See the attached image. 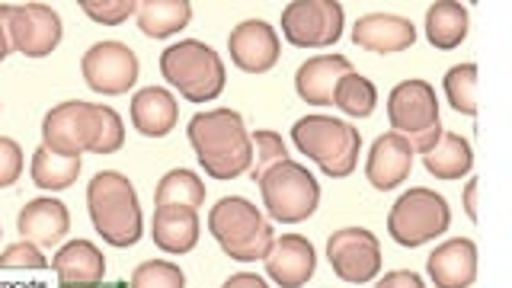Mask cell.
<instances>
[{
    "label": "cell",
    "instance_id": "cell-30",
    "mask_svg": "<svg viewBox=\"0 0 512 288\" xmlns=\"http://www.w3.org/2000/svg\"><path fill=\"white\" fill-rule=\"evenodd\" d=\"M442 87L448 103H452L455 112L461 116H474L477 112V64H455L448 68V74L442 77Z\"/></svg>",
    "mask_w": 512,
    "mask_h": 288
},
{
    "label": "cell",
    "instance_id": "cell-37",
    "mask_svg": "<svg viewBox=\"0 0 512 288\" xmlns=\"http://www.w3.org/2000/svg\"><path fill=\"white\" fill-rule=\"evenodd\" d=\"M221 288H269L263 276H256V272H237Z\"/></svg>",
    "mask_w": 512,
    "mask_h": 288
},
{
    "label": "cell",
    "instance_id": "cell-28",
    "mask_svg": "<svg viewBox=\"0 0 512 288\" xmlns=\"http://www.w3.org/2000/svg\"><path fill=\"white\" fill-rule=\"evenodd\" d=\"M333 106L343 109L352 119H368L378 109V90L359 71H349L340 77V84L333 90Z\"/></svg>",
    "mask_w": 512,
    "mask_h": 288
},
{
    "label": "cell",
    "instance_id": "cell-4",
    "mask_svg": "<svg viewBox=\"0 0 512 288\" xmlns=\"http://www.w3.org/2000/svg\"><path fill=\"white\" fill-rule=\"evenodd\" d=\"M295 148L314 160L333 180L352 176L359 167V151H362V135L356 125H349L343 119L324 116V112H311L295 122L292 128Z\"/></svg>",
    "mask_w": 512,
    "mask_h": 288
},
{
    "label": "cell",
    "instance_id": "cell-32",
    "mask_svg": "<svg viewBox=\"0 0 512 288\" xmlns=\"http://www.w3.org/2000/svg\"><path fill=\"white\" fill-rule=\"evenodd\" d=\"M128 288H186V272L167 260H144L132 269Z\"/></svg>",
    "mask_w": 512,
    "mask_h": 288
},
{
    "label": "cell",
    "instance_id": "cell-41",
    "mask_svg": "<svg viewBox=\"0 0 512 288\" xmlns=\"http://www.w3.org/2000/svg\"><path fill=\"white\" fill-rule=\"evenodd\" d=\"M61 288H64V285H61Z\"/></svg>",
    "mask_w": 512,
    "mask_h": 288
},
{
    "label": "cell",
    "instance_id": "cell-17",
    "mask_svg": "<svg viewBox=\"0 0 512 288\" xmlns=\"http://www.w3.org/2000/svg\"><path fill=\"white\" fill-rule=\"evenodd\" d=\"M413 148L404 135L388 132V135H378L372 151H368L365 160V180L372 183L378 192H388L407 183V176L413 170Z\"/></svg>",
    "mask_w": 512,
    "mask_h": 288
},
{
    "label": "cell",
    "instance_id": "cell-20",
    "mask_svg": "<svg viewBox=\"0 0 512 288\" xmlns=\"http://www.w3.org/2000/svg\"><path fill=\"white\" fill-rule=\"evenodd\" d=\"M16 228H20V237L29 240V244H36L39 250H52L68 237L71 212L58 199H32L16 215Z\"/></svg>",
    "mask_w": 512,
    "mask_h": 288
},
{
    "label": "cell",
    "instance_id": "cell-6",
    "mask_svg": "<svg viewBox=\"0 0 512 288\" xmlns=\"http://www.w3.org/2000/svg\"><path fill=\"white\" fill-rule=\"evenodd\" d=\"M160 74L189 103L215 100L224 90V80H228V71H224V61L218 58V52L199 39H183L164 48Z\"/></svg>",
    "mask_w": 512,
    "mask_h": 288
},
{
    "label": "cell",
    "instance_id": "cell-38",
    "mask_svg": "<svg viewBox=\"0 0 512 288\" xmlns=\"http://www.w3.org/2000/svg\"><path fill=\"white\" fill-rule=\"evenodd\" d=\"M477 186H480V180H471L464 186V212H468L471 221H477Z\"/></svg>",
    "mask_w": 512,
    "mask_h": 288
},
{
    "label": "cell",
    "instance_id": "cell-15",
    "mask_svg": "<svg viewBox=\"0 0 512 288\" xmlns=\"http://www.w3.org/2000/svg\"><path fill=\"white\" fill-rule=\"evenodd\" d=\"M317 269V250L308 237L301 234H282L272 240L266 253V272L279 288H304L314 279Z\"/></svg>",
    "mask_w": 512,
    "mask_h": 288
},
{
    "label": "cell",
    "instance_id": "cell-26",
    "mask_svg": "<svg viewBox=\"0 0 512 288\" xmlns=\"http://www.w3.org/2000/svg\"><path fill=\"white\" fill-rule=\"evenodd\" d=\"M135 20L148 39H170L189 26L192 4L189 0H138Z\"/></svg>",
    "mask_w": 512,
    "mask_h": 288
},
{
    "label": "cell",
    "instance_id": "cell-1",
    "mask_svg": "<svg viewBox=\"0 0 512 288\" xmlns=\"http://www.w3.org/2000/svg\"><path fill=\"white\" fill-rule=\"evenodd\" d=\"M125 144V122L112 106L68 100L45 112L42 148L80 157V154H116Z\"/></svg>",
    "mask_w": 512,
    "mask_h": 288
},
{
    "label": "cell",
    "instance_id": "cell-36",
    "mask_svg": "<svg viewBox=\"0 0 512 288\" xmlns=\"http://www.w3.org/2000/svg\"><path fill=\"white\" fill-rule=\"evenodd\" d=\"M375 288H426V282L416 276L413 269H394V272H388Z\"/></svg>",
    "mask_w": 512,
    "mask_h": 288
},
{
    "label": "cell",
    "instance_id": "cell-13",
    "mask_svg": "<svg viewBox=\"0 0 512 288\" xmlns=\"http://www.w3.org/2000/svg\"><path fill=\"white\" fill-rule=\"evenodd\" d=\"M388 122L407 141L442 125L436 87L426 80H400L388 93Z\"/></svg>",
    "mask_w": 512,
    "mask_h": 288
},
{
    "label": "cell",
    "instance_id": "cell-12",
    "mask_svg": "<svg viewBox=\"0 0 512 288\" xmlns=\"http://www.w3.org/2000/svg\"><path fill=\"white\" fill-rule=\"evenodd\" d=\"M327 260L336 279L368 285L381 272V240L368 228H340L327 237Z\"/></svg>",
    "mask_w": 512,
    "mask_h": 288
},
{
    "label": "cell",
    "instance_id": "cell-16",
    "mask_svg": "<svg viewBox=\"0 0 512 288\" xmlns=\"http://www.w3.org/2000/svg\"><path fill=\"white\" fill-rule=\"evenodd\" d=\"M352 42L372 55H400L413 48L416 26L400 13H365L352 26Z\"/></svg>",
    "mask_w": 512,
    "mask_h": 288
},
{
    "label": "cell",
    "instance_id": "cell-23",
    "mask_svg": "<svg viewBox=\"0 0 512 288\" xmlns=\"http://www.w3.org/2000/svg\"><path fill=\"white\" fill-rule=\"evenodd\" d=\"M199 208H186V205H160L154 208V221H151V237L154 244L164 253H189L199 244Z\"/></svg>",
    "mask_w": 512,
    "mask_h": 288
},
{
    "label": "cell",
    "instance_id": "cell-24",
    "mask_svg": "<svg viewBox=\"0 0 512 288\" xmlns=\"http://www.w3.org/2000/svg\"><path fill=\"white\" fill-rule=\"evenodd\" d=\"M423 167L429 176H436L442 183H452L468 176L474 170V148L471 141L458 132H442L439 144L429 154H423Z\"/></svg>",
    "mask_w": 512,
    "mask_h": 288
},
{
    "label": "cell",
    "instance_id": "cell-2",
    "mask_svg": "<svg viewBox=\"0 0 512 288\" xmlns=\"http://www.w3.org/2000/svg\"><path fill=\"white\" fill-rule=\"evenodd\" d=\"M189 144L212 180H237L253 164V144L237 109H205L189 119Z\"/></svg>",
    "mask_w": 512,
    "mask_h": 288
},
{
    "label": "cell",
    "instance_id": "cell-18",
    "mask_svg": "<svg viewBox=\"0 0 512 288\" xmlns=\"http://www.w3.org/2000/svg\"><path fill=\"white\" fill-rule=\"evenodd\" d=\"M52 269L64 288H100L106 279V256L90 240L74 237L58 247L52 256Z\"/></svg>",
    "mask_w": 512,
    "mask_h": 288
},
{
    "label": "cell",
    "instance_id": "cell-11",
    "mask_svg": "<svg viewBox=\"0 0 512 288\" xmlns=\"http://www.w3.org/2000/svg\"><path fill=\"white\" fill-rule=\"evenodd\" d=\"M80 74L87 87L103 96H122L138 84L141 64L125 42H96L80 58Z\"/></svg>",
    "mask_w": 512,
    "mask_h": 288
},
{
    "label": "cell",
    "instance_id": "cell-7",
    "mask_svg": "<svg viewBox=\"0 0 512 288\" xmlns=\"http://www.w3.org/2000/svg\"><path fill=\"white\" fill-rule=\"evenodd\" d=\"M448 224H452V208H448V199L442 192L413 186L391 205L388 234L394 244L413 250L442 237L448 231Z\"/></svg>",
    "mask_w": 512,
    "mask_h": 288
},
{
    "label": "cell",
    "instance_id": "cell-33",
    "mask_svg": "<svg viewBox=\"0 0 512 288\" xmlns=\"http://www.w3.org/2000/svg\"><path fill=\"white\" fill-rule=\"evenodd\" d=\"M93 23L100 26H119L128 16L138 13V0H80L77 4Z\"/></svg>",
    "mask_w": 512,
    "mask_h": 288
},
{
    "label": "cell",
    "instance_id": "cell-8",
    "mask_svg": "<svg viewBox=\"0 0 512 288\" xmlns=\"http://www.w3.org/2000/svg\"><path fill=\"white\" fill-rule=\"evenodd\" d=\"M256 186H260L263 208L269 212V218L282 224L308 221L320 205L317 176L304 164H298V160H285V164L272 167Z\"/></svg>",
    "mask_w": 512,
    "mask_h": 288
},
{
    "label": "cell",
    "instance_id": "cell-19",
    "mask_svg": "<svg viewBox=\"0 0 512 288\" xmlns=\"http://www.w3.org/2000/svg\"><path fill=\"white\" fill-rule=\"evenodd\" d=\"M426 272L436 288H471L477 279V244L471 237H452L429 253Z\"/></svg>",
    "mask_w": 512,
    "mask_h": 288
},
{
    "label": "cell",
    "instance_id": "cell-14",
    "mask_svg": "<svg viewBox=\"0 0 512 288\" xmlns=\"http://www.w3.org/2000/svg\"><path fill=\"white\" fill-rule=\"evenodd\" d=\"M228 52L234 68H240L244 74H266L282 58V39L266 20H244L231 29Z\"/></svg>",
    "mask_w": 512,
    "mask_h": 288
},
{
    "label": "cell",
    "instance_id": "cell-34",
    "mask_svg": "<svg viewBox=\"0 0 512 288\" xmlns=\"http://www.w3.org/2000/svg\"><path fill=\"white\" fill-rule=\"evenodd\" d=\"M45 253L29 244V240H16L4 253H0V269H45Z\"/></svg>",
    "mask_w": 512,
    "mask_h": 288
},
{
    "label": "cell",
    "instance_id": "cell-9",
    "mask_svg": "<svg viewBox=\"0 0 512 288\" xmlns=\"http://www.w3.org/2000/svg\"><path fill=\"white\" fill-rule=\"evenodd\" d=\"M0 20L7 26L10 48L26 58H48L64 36L61 16L48 4H0Z\"/></svg>",
    "mask_w": 512,
    "mask_h": 288
},
{
    "label": "cell",
    "instance_id": "cell-25",
    "mask_svg": "<svg viewBox=\"0 0 512 288\" xmlns=\"http://www.w3.org/2000/svg\"><path fill=\"white\" fill-rule=\"evenodd\" d=\"M468 26L471 16L464 4H455V0H436L426 10V39L432 48L439 52H452L464 39H468Z\"/></svg>",
    "mask_w": 512,
    "mask_h": 288
},
{
    "label": "cell",
    "instance_id": "cell-29",
    "mask_svg": "<svg viewBox=\"0 0 512 288\" xmlns=\"http://www.w3.org/2000/svg\"><path fill=\"white\" fill-rule=\"evenodd\" d=\"M205 202V183L199 180V173L192 170H170L160 176V183L154 189V205H186V208H202Z\"/></svg>",
    "mask_w": 512,
    "mask_h": 288
},
{
    "label": "cell",
    "instance_id": "cell-10",
    "mask_svg": "<svg viewBox=\"0 0 512 288\" xmlns=\"http://www.w3.org/2000/svg\"><path fill=\"white\" fill-rule=\"evenodd\" d=\"M346 10L336 0H295L282 10V39L295 48H327L343 39Z\"/></svg>",
    "mask_w": 512,
    "mask_h": 288
},
{
    "label": "cell",
    "instance_id": "cell-3",
    "mask_svg": "<svg viewBox=\"0 0 512 288\" xmlns=\"http://www.w3.org/2000/svg\"><path fill=\"white\" fill-rule=\"evenodd\" d=\"M87 208L96 234L112 247H135L144 231L138 189L119 170L96 173L87 186Z\"/></svg>",
    "mask_w": 512,
    "mask_h": 288
},
{
    "label": "cell",
    "instance_id": "cell-22",
    "mask_svg": "<svg viewBox=\"0 0 512 288\" xmlns=\"http://www.w3.org/2000/svg\"><path fill=\"white\" fill-rule=\"evenodd\" d=\"M128 116H132L138 135L167 138L180 122V109H176V96L167 87H144L132 96Z\"/></svg>",
    "mask_w": 512,
    "mask_h": 288
},
{
    "label": "cell",
    "instance_id": "cell-39",
    "mask_svg": "<svg viewBox=\"0 0 512 288\" xmlns=\"http://www.w3.org/2000/svg\"><path fill=\"white\" fill-rule=\"evenodd\" d=\"M10 55V36H7V26L4 20H0V64H4V58Z\"/></svg>",
    "mask_w": 512,
    "mask_h": 288
},
{
    "label": "cell",
    "instance_id": "cell-31",
    "mask_svg": "<svg viewBox=\"0 0 512 288\" xmlns=\"http://www.w3.org/2000/svg\"><path fill=\"white\" fill-rule=\"evenodd\" d=\"M250 144H253V164H250L247 173H250L253 183H260L272 167H279V164H285V160H288V148H285L282 135L269 132V128H260V132H253L250 135Z\"/></svg>",
    "mask_w": 512,
    "mask_h": 288
},
{
    "label": "cell",
    "instance_id": "cell-5",
    "mask_svg": "<svg viewBox=\"0 0 512 288\" xmlns=\"http://www.w3.org/2000/svg\"><path fill=\"white\" fill-rule=\"evenodd\" d=\"M208 234L218 240V247L234 263H260L272 247V224L266 215L244 196H228L215 202L208 212Z\"/></svg>",
    "mask_w": 512,
    "mask_h": 288
},
{
    "label": "cell",
    "instance_id": "cell-21",
    "mask_svg": "<svg viewBox=\"0 0 512 288\" xmlns=\"http://www.w3.org/2000/svg\"><path fill=\"white\" fill-rule=\"evenodd\" d=\"M352 71V61L346 55H317L308 58L295 71V93L301 96L308 106H333V90L340 84V77Z\"/></svg>",
    "mask_w": 512,
    "mask_h": 288
},
{
    "label": "cell",
    "instance_id": "cell-27",
    "mask_svg": "<svg viewBox=\"0 0 512 288\" xmlns=\"http://www.w3.org/2000/svg\"><path fill=\"white\" fill-rule=\"evenodd\" d=\"M29 176L32 183L45 192H61L77 183L80 176V157H64V154H55L48 148H39L32 154V164H29Z\"/></svg>",
    "mask_w": 512,
    "mask_h": 288
},
{
    "label": "cell",
    "instance_id": "cell-40",
    "mask_svg": "<svg viewBox=\"0 0 512 288\" xmlns=\"http://www.w3.org/2000/svg\"><path fill=\"white\" fill-rule=\"evenodd\" d=\"M0 237H4V231H0Z\"/></svg>",
    "mask_w": 512,
    "mask_h": 288
},
{
    "label": "cell",
    "instance_id": "cell-35",
    "mask_svg": "<svg viewBox=\"0 0 512 288\" xmlns=\"http://www.w3.org/2000/svg\"><path fill=\"white\" fill-rule=\"evenodd\" d=\"M23 176V148L13 138L0 135V189L16 186Z\"/></svg>",
    "mask_w": 512,
    "mask_h": 288
}]
</instances>
